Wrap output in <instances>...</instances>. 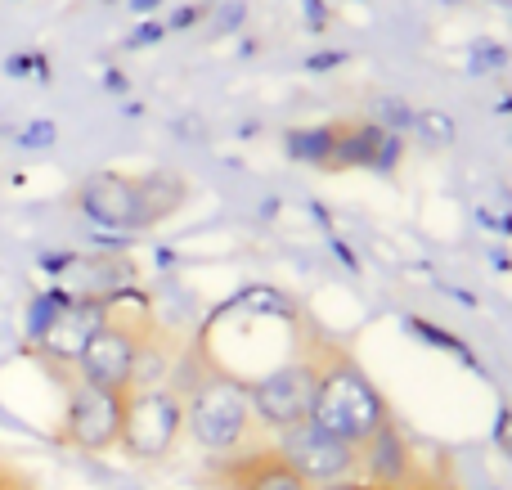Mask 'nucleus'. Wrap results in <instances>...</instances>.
Masks as SVG:
<instances>
[{
  "label": "nucleus",
  "mask_w": 512,
  "mask_h": 490,
  "mask_svg": "<svg viewBox=\"0 0 512 490\" xmlns=\"http://www.w3.org/2000/svg\"><path fill=\"white\" fill-rule=\"evenodd\" d=\"M180 401H185V432L207 455H239V450L261 446V423L252 414L248 383L225 369H216L203 356V347H189L185 374H180Z\"/></svg>",
  "instance_id": "f257e3e1"
},
{
  "label": "nucleus",
  "mask_w": 512,
  "mask_h": 490,
  "mask_svg": "<svg viewBox=\"0 0 512 490\" xmlns=\"http://www.w3.org/2000/svg\"><path fill=\"white\" fill-rule=\"evenodd\" d=\"M387 419H391V401L369 378V369L337 338H324L315 360V396H310L306 423H315L319 432L346 441V446H364Z\"/></svg>",
  "instance_id": "f03ea898"
},
{
  "label": "nucleus",
  "mask_w": 512,
  "mask_h": 490,
  "mask_svg": "<svg viewBox=\"0 0 512 490\" xmlns=\"http://www.w3.org/2000/svg\"><path fill=\"white\" fill-rule=\"evenodd\" d=\"M189 203V180L176 171H95L77 185V207L99 230L140 234L171 221Z\"/></svg>",
  "instance_id": "7ed1b4c3"
},
{
  "label": "nucleus",
  "mask_w": 512,
  "mask_h": 490,
  "mask_svg": "<svg viewBox=\"0 0 512 490\" xmlns=\"http://www.w3.org/2000/svg\"><path fill=\"white\" fill-rule=\"evenodd\" d=\"M185 437V401L171 387L122 396V423H117V450L135 464H162Z\"/></svg>",
  "instance_id": "20e7f679"
},
{
  "label": "nucleus",
  "mask_w": 512,
  "mask_h": 490,
  "mask_svg": "<svg viewBox=\"0 0 512 490\" xmlns=\"http://www.w3.org/2000/svg\"><path fill=\"white\" fill-rule=\"evenodd\" d=\"M324 338H328V333H319V338L310 342L301 356L283 360L279 369H270V374H261V378H252V383H248L256 423H261V428H270L274 437L310 419V396H315V360H319Z\"/></svg>",
  "instance_id": "39448f33"
},
{
  "label": "nucleus",
  "mask_w": 512,
  "mask_h": 490,
  "mask_svg": "<svg viewBox=\"0 0 512 490\" xmlns=\"http://www.w3.org/2000/svg\"><path fill=\"white\" fill-rule=\"evenodd\" d=\"M63 383V419L54 428V437L72 450H86V455H104V450H117V423H122V401L86 387L77 374H63L54 369Z\"/></svg>",
  "instance_id": "423d86ee"
},
{
  "label": "nucleus",
  "mask_w": 512,
  "mask_h": 490,
  "mask_svg": "<svg viewBox=\"0 0 512 490\" xmlns=\"http://www.w3.org/2000/svg\"><path fill=\"white\" fill-rule=\"evenodd\" d=\"M198 486L203 490H310L306 477L274 450V441L207 464L203 477H198Z\"/></svg>",
  "instance_id": "0eeeda50"
},
{
  "label": "nucleus",
  "mask_w": 512,
  "mask_h": 490,
  "mask_svg": "<svg viewBox=\"0 0 512 490\" xmlns=\"http://www.w3.org/2000/svg\"><path fill=\"white\" fill-rule=\"evenodd\" d=\"M274 450H279V455L288 459V464L297 468L301 477H306L310 490L355 477V446H346V441H337V437H328V432H319L315 423H297V428L279 432Z\"/></svg>",
  "instance_id": "6e6552de"
},
{
  "label": "nucleus",
  "mask_w": 512,
  "mask_h": 490,
  "mask_svg": "<svg viewBox=\"0 0 512 490\" xmlns=\"http://www.w3.org/2000/svg\"><path fill=\"white\" fill-rule=\"evenodd\" d=\"M99 324H104V302L72 293V302L45 324L41 338H32L36 360H45L50 369H72L77 356L86 351V342L99 333Z\"/></svg>",
  "instance_id": "1a4fd4ad"
},
{
  "label": "nucleus",
  "mask_w": 512,
  "mask_h": 490,
  "mask_svg": "<svg viewBox=\"0 0 512 490\" xmlns=\"http://www.w3.org/2000/svg\"><path fill=\"white\" fill-rule=\"evenodd\" d=\"M418 468H423V455L396 419H387L364 446H355V477L369 486H409Z\"/></svg>",
  "instance_id": "9d476101"
},
{
  "label": "nucleus",
  "mask_w": 512,
  "mask_h": 490,
  "mask_svg": "<svg viewBox=\"0 0 512 490\" xmlns=\"http://www.w3.org/2000/svg\"><path fill=\"white\" fill-rule=\"evenodd\" d=\"M382 140L387 131L373 122H337V149H333V171H346V167H369L378 162L382 153Z\"/></svg>",
  "instance_id": "9b49d317"
},
{
  "label": "nucleus",
  "mask_w": 512,
  "mask_h": 490,
  "mask_svg": "<svg viewBox=\"0 0 512 490\" xmlns=\"http://www.w3.org/2000/svg\"><path fill=\"white\" fill-rule=\"evenodd\" d=\"M292 162H310L319 171H333V149H337V122L324 126H297V131L283 135Z\"/></svg>",
  "instance_id": "f8f14e48"
},
{
  "label": "nucleus",
  "mask_w": 512,
  "mask_h": 490,
  "mask_svg": "<svg viewBox=\"0 0 512 490\" xmlns=\"http://www.w3.org/2000/svg\"><path fill=\"white\" fill-rule=\"evenodd\" d=\"M409 490H463V486H459V473H454L450 459L436 455V459H423V468L414 473Z\"/></svg>",
  "instance_id": "ddd939ff"
},
{
  "label": "nucleus",
  "mask_w": 512,
  "mask_h": 490,
  "mask_svg": "<svg viewBox=\"0 0 512 490\" xmlns=\"http://www.w3.org/2000/svg\"><path fill=\"white\" fill-rule=\"evenodd\" d=\"M373 113H387V117H378V122L373 126H382V131H409V126H414V108L409 104H400V99H378V104H373Z\"/></svg>",
  "instance_id": "4468645a"
},
{
  "label": "nucleus",
  "mask_w": 512,
  "mask_h": 490,
  "mask_svg": "<svg viewBox=\"0 0 512 490\" xmlns=\"http://www.w3.org/2000/svg\"><path fill=\"white\" fill-rule=\"evenodd\" d=\"M414 126L423 131L427 144H450L454 140V122L445 113H414Z\"/></svg>",
  "instance_id": "2eb2a0df"
},
{
  "label": "nucleus",
  "mask_w": 512,
  "mask_h": 490,
  "mask_svg": "<svg viewBox=\"0 0 512 490\" xmlns=\"http://www.w3.org/2000/svg\"><path fill=\"white\" fill-rule=\"evenodd\" d=\"M504 63H508V50L499 41H477L472 45V54H468L472 72H490V68H504Z\"/></svg>",
  "instance_id": "dca6fc26"
},
{
  "label": "nucleus",
  "mask_w": 512,
  "mask_h": 490,
  "mask_svg": "<svg viewBox=\"0 0 512 490\" xmlns=\"http://www.w3.org/2000/svg\"><path fill=\"white\" fill-rule=\"evenodd\" d=\"M77 266V252H41V270L45 275H68Z\"/></svg>",
  "instance_id": "f3484780"
},
{
  "label": "nucleus",
  "mask_w": 512,
  "mask_h": 490,
  "mask_svg": "<svg viewBox=\"0 0 512 490\" xmlns=\"http://www.w3.org/2000/svg\"><path fill=\"white\" fill-rule=\"evenodd\" d=\"M0 490H32V477H27L18 464H5V459H0Z\"/></svg>",
  "instance_id": "a211bd4d"
},
{
  "label": "nucleus",
  "mask_w": 512,
  "mask_h": 490,
  "mask_svg": "<svg viewBox=\"0 0 512 490\" xmlns=\"http://www.w3.org/2000/svg\"><path fill=\"white\" fill-rule=\"evenodd\" d=\"M162 32H167L162 23H140V27H135V36H131V50H144V45H158V41H162Z\"/></svg>",
  "instance_id": "6ab92c4d"
},
{
  "label": "nucleus",
  "mask_w": 512,
  "mask_h": 490,
  "mask_svg": "<svg viewBox=\"0 0 512 490\" xmlns=\"http://www.w3.org/2000/svg\"><path fill=\"white\" fill-rule=\"evenodd\" d=\"M198 18H203V5H180L176 14H171V18H167V23H162V27H176V32H180V27H194Z\"/></svg>",
  "instance_id": "aec40b11"
},
{
  "label": "nucleus",
  "mask_w": 512,
  "mask_h": 490,
  "mask_svg": "<svg viewBox=\"0 0 512 490\" xmlns=\"http://www.w3.org/2000/svg\"><path fill=\"white\" fill-rule=\"evenodd\" d=\"M337 63H346L342 50H324V54H310L306 68H337Z\"/></svg>",
  "instance_id": "412c9836"
},
{
  "label": "nucleus",
  "mask_w": 512,
  "mask_h": 490,
  "mask_svg": "<svg viewBox=\"0 0 512 490\" xmlns=\"http://www.w3.org/2000/svg\"><path fill=\"white\" fill-rule=\"evenodd\" d=\"M301 5H306L310 27H328V5H324V0H301Z\"/></svg>",
  "instance_id": "4be33fe9"
},
{
  "label": "nucleus",
  "mask_w": 512,
  "mask_h": 490,
  "mask_svg": "<svg viewBox=\"0 0 512 490\" xmlns=\"http://www.w3.org/2000/svg\"><path fill=\"white\" fill-rule=\"evenodd\" d=\"M54 140V126L50 122H36L32 131H23V144H50Z\"/></svg>",
  "instance_id": "5701e85b"
},
{
  "label": "nucleus",
  "mask_w": 512,
  "mask_h": 490,
  "mask_svg": "<svg viewBox=\"0 0 512 490\" xmlns=\"http://www.w3.org/2000/svg\"><path fill=\"white\" fill-rule=\"evenodd\" d=\"M315 490H378V486L360 482V477H346V482H328V486H315Z\"/></svg>",
  "instance_id": "b1692460"
},
{
  "label": "nucleus",
  "mask_w": 512,
  "mask_h": 490,
  "mask_svg": "<svg viewBox=\"0 0 512 490\" xmlns=\"http://www.w3.org/2000/svg\"><path fill=\"white\" fill-rule=\"evenodd\" d=\"M126 5H131V9H135V14H153V9H158V5H162V0H126Z\"/></svg>",
  "instance_id": "393cba45"
},
{
  "label": "nucleus",
  "mask_w": 512,
  "mask_h": 490,
  "mask_svg": "<svg viewBox=\"0 0 512 490\" xmlns=\"http://www.w3.org/2000/svg\"><path fill=\"white\" fill-rule=\"evenodd\" d=\"M104 86H108V90H117V95H122V90H126V77H122V72H108V81H104Z\"/></svg>",
  "instance_id": "a878e982"
},
{
  "label": "nucleus",
  "mask_w": 512,
  "mask_h": 490,
  "mask_svg": "<svg viewBox=\"0 0 512 490\" xmlns=\"http://www.w3.org/2000/svg\"><path fill=\"white\" fill-rule=\"evenodd\" d=\"M378 490H409V486H378Z\"/></svg>",
  "instance_id": "bb28decb"
}]
</instances>
